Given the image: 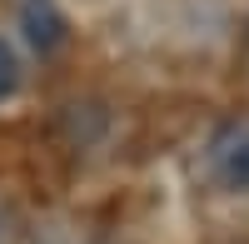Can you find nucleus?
Segmentation results:
<instances>
[{"mask_svg": "<svg viewBox=\"0 0 249 244\" xmlns=\"http://www.w3.org/2000/svg\"><path fill=\"white\" fill-rule=\"evenodd\" d=\"M20 30L40 55H50L65 40V15L55 10V0H20Z\"/></svg>", "mask_w": 249, "mask_h": 244, "instance_id": "nucleus-2", "label": "nucleus"}, {"mask_svg": "<svg viewBox=\"0 0 249 244\" xmlns=\"http://www.w3.org/2000/svg\"><path fill=\"white\" fill-rule=\"evenodd\" d=\"M204 170L224 194H249V115H230L214 125L204 145Z\"/></svg>", "mask_w": 249, "mask_h": 244, "instance_id": "nucleus-1", "label": "nucleus"}, {"mask_svg": "<svg viewBox=\"0 0 249 244\" xmlns=\"http://www.w3.org/2000/svg\"><path fill=\"white\" fill-rule=\"evenodd\" d=\"M20 90V60L10 50V40H0V100H10Z\"/></svg>", "mask_w": 249, "mask_h": 244, "instance_id": "nucleus-3", "label": "nucleus"}]
</instances>
